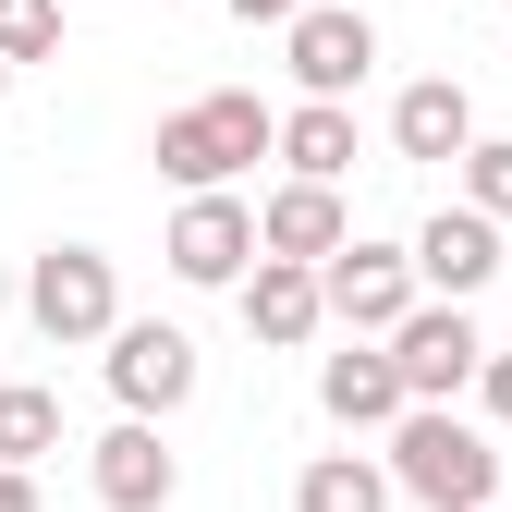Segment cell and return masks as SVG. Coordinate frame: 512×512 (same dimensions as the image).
<instances>
[{
	"mask_svg": "<svg viewBox=\"0 0 512 512\" xmlns=\"http://www.w3.org/2000/svg\"><path fill=\"white\" fill-rule=\"evenodd\" d=\"M391 488H415L427 512H476V500H500V452L452 403H403L391 415Z\"/></svg>",
	"mask_w": 512,
	"mask_h": 512,
	"instance_id": "6da1fadb",
	"label": "cell"
},
{
	"mask_svg": "<svg viewBox=\"0 0 512 512\" xmlns=\"http://www.w3.org/2000/svg\"><path fill=\"white\" fill-rule=\"evenodd\" d=\"M269 98L256 86H208V98H183L171 122H159V171L183 183V196H208V183H232L244 159H269Z\"/></svg>",
	"mask_w": 512,
	"mask_h": 512,
	"instance_id": "7a4b0ae2",
	"label": "cell"
},
{
	"mask_svg": "<svg viewBox=\"0 0 512 512\" xmlns=\"http://www.w3.org/2000/svg\"><path fill=\"white\" fill-rule=\"evenodd\" d=\"M25 317H37L49 342H110V317H122L110 256H98V244H49L37 269H25Z\"/></svg>",
	"mask_w": 512,
	"mask_h": 512,
	"instance_id": "3957f363",
	"label": "cell"
},
{
	"mask_svg": "<svg viewBox=\"0 0 512 512\" xmlns=\"http://www.w3.org/2000/svg\"><path fill=\"white\" fill-rule=\"evenodd\" d=\"M378 342H391V366H403V403H452L464 378H476V354H488V342H476V317H464L452 293H439V305H403Z\"/></svg>",
	"mask_w": 512,
	"mask_h": 512,
	"instance_id": "277c9868",
	"label": "cell"
},
{
	"mask_svg": "<svg viewBox=\"0 0 512 512\" xmlns=\"http://www.w3.org/2000/svg\"><path fill=\"white\" fill-rule=\"evenodd\" d=\"M110 391H122V415L196 403V342H183L171 317H110Z\"/></svg>",
	"mask_w": 512,
	"mask_h": 512,
	"instance_id": "5b68a950",
	"label": "cell"
},
{
	"mask_svg": "<svg viewBox=\"0 0 512 512\" xmlns=\"http://www.w3.org/2000/svg\"><path fill=\"white\" fill-rule=\"evenodd\" d=\"M317 305H330L342 330H366V342H378V330H391V317L415 305V256H391V244H354V232H342L330 256H317Z\"/></svg>",
	"mask_w": 512,
	"mask_h": 512,
	"instance_id": "8992f818",
	"label": "cell"
},
{
	"mask_svg": "<svg viewBox=\"0 0 512 512\" xmlns=\"http://www.w3.org/2000/svg\"><path fill=\"white\" fill-rule=\"evenodd\" d=\"M244 269H256V208L232 196V183L183 196V220H171V281H244Z\"/></svg>",
	"mask_w": 512,
	"mask_h": 512,
	"instance_id": "52a82bcc",
	"label": "cell"
},
{
	"mask_svg": "<svg viewBox=\"0 0 512 512\" xmlns=\"http://www.w3.org/2000/svg\"><path fill=\"white\" fill-rule=\"evenodd\" d=\"M86 476H98L110 512H171V488H183V464L159 452V415H122L98 452H86Z\"/></svg>",
	"mask_w": 512,
	"mask_h": 512,
	"instance_id": "ba28073f",
	"label": "cell"
},
{
	"mask_svg": "<svg viewBox=\"0 0 512 512\" xmlns=\"http://www.w3.org/2000/svg\"><path fill=\"white\" fill-rule=\"evenodd\" d=\"M488 269H500V220H488V208H439V220L415 232V281H427V293L464 305V293H488Z\"/></svg>",
	"mask_w": 512,
	"mask_h": 512,
	"instance_id": "9c48e42d",
	"label": "cell"
},
{
	"mask_svg": "<svg viewBox=\"0 0 512 512\" xmlns=\"http://www.w3.org/2000/svg\"><path fill=\"white\" fill-rule=\"evenodd\" d=\"M378 61V25L366 13H293V86L305 98H354Z\"/></svg>",
	"mask_w": 512,
	"mask_h": 512,
	"instance_id": "30bf717a",
	"label": "cell"
},
{
	"mask_svg": "<svg viewBox=\"0 0 512 512\" xmlns=\"http://www.w3.org/2000/svg\"><path fill=\"white\" fill-rule=\"evenodd\" d=\"M317 317H330V305H317V269H305V256H256V269H244V330L269 342V354L317 342Z\"/></svg>",
	"mask_w": 512,
	"mask_h": 512,
	"instance_id": "8fae6325",
	"label": "cell"
},
{
	"mask_svg": "<svg viewBox=\"0 0 512 512\" xmlns=\"http://www.w3.org/2000/svg\"><path fill=\"white\" fill-rule=\"evenodd\" d=\"M317 403H330L342 427H391V415H403V366H391V342H366V330H354V354L317 366Z\"/></svg>",
	"mask_w": 512,
	"mask_h": 512,
	"instance_id": "7c38bea8",
	"label": "cell"
},
{
	"mask_svg": "<svg viewBox=\"0 0 512 512\" xmlns=\"http://www.w3.org/2000/svg\"><path fill=\"white\" fill-rule=\"evenodd\" d=\"M391 147H403V159H464V147H476V98H464L452 74L403 86V98H391Z\"/></svg>",
	"mask_w": 512,
	"mask_h": 512,
	"instance_id": "4fadbf2b",
	"label": "cell"
},
{
	"mask_svg": "<svg viewBox=\"0 0 512 512\" xmlns=\"http://www.w3.org/2000/svg\"><path fill=\"white\" fill-rule=\"evenodd\" d=\"M330 244H342V183H281V196L256 208V256H305L317 269Z\"/></svg>",
	"mask_w": 512,
	"mask_h": 512,
	"instance_id": "5bb4252c",
	"label": "cell"
},
{
	"mask_svg": "<svg viewBox=\"0 0 512 512\" xmlns=\"http://www.w3.org/2000/svg\"><path fill=\"white\" fill-rule=\"evenodd\" d=\"M269 159H293V183H342L354 171V110L342 98H305L269 122Z\"/></svg>",
	"mask_w": 512,
	"mask_h": 512,
	"instance_id": "9a60e30c",
	"label": "cell"
},
{
	"mask_svg": "<svg viewBox=\"0 0 512 512\" xmlns=\"http://www.w3.org/2000/svg\"><path fill=\"white\" fill-rule=\"evenodd\" d=\"M293 512H391V476H378L366 452H317L293 476Z\"/></svg>",
	"mask_w": 512,
	"mask_h": 512,
	"instance_id": "2e32d148",
	"label": "cell"
},
{
	"mask_svg": "<svg viewBox=\"0 0 512 512\" xmlns=\"http://www.w3.org/2000/svg\"><path fill=\"white\" fill-rule=\"evenodd\" d=\"M61 452V403L49 391H0V464H37Z\"/></svg>",
	"mask_w": 512,
	"mask_h": 512,
	"instance_id": "e0dca14e",
	"label": "cell"
},
{
	"mask_svg": "<svg viewBox=\"0 0 512 512\" xmlns=\"http://www.w3.org/2000/svg\"><path fill=\"white\" fill-rule=\"evenodd\" d=\"M464 208L512 220V135H476V147H464Z\"/></svg>",
	"mask_w": 512,
	"mask_h": 512,
	"instance_id": "ac0fdd59",
	"label": "cell"
},
{
	"mask_svg": "<svg viewBox=\"0 0 512 512\" xmlns=\"http://www.w3.org/2000/svg\"><path fill=\"white\" fill-rule=\"evenodd\" d=\"M61 49V0H0V61H49Z\"/></svg>",
	"mask_w": 512,
	"mask_h": 512,
	"instance_id": "d6986e66",
	"label": "cell"
},
{
	"mask_svg": "<svg viewBox=\"0 0 512 512\" xmlns=\"http://www.w3.org/2000/svg\"><path fill=\"white\" fill-rule=\"evenodd\" d=\"M476 391H488V415L512 427V354H476Z\"/></svg>",
	"mask_w": 512,
	"mask_h": 512,
	"instance_id": "ffe728a7",
	"label": "cell"
},
{
	"mask_svg": "<svg viewBox=\"0 0 512 512\" xmlns=\"http://www.w3.org/2000/svg\"><path fill=\"white\" fill-rule=\"evenodd\" d=\"M0 512H37V476L25 464H0Z\"/></svg>",
	"mask_w": 512,
	"mask_h": 512,
	"instance_id": "44dd1931",
	"label": "cell"
},
{
	"mask_svg": "<svg viewBox=\"0 0 512 512\" xmlns=\"http://www.w3.org/2000/svg\"><path fill=\"white\" fill-rule=\"evenodd\" d=\"M232 13H244V25H293L305 0H232Z\"/></svg>",
	"mask_w": 512,
	"mask_h": 512,
	"instance_id": "7402d4cb",
	"label": "cell"
},
{
	"mask_svg": "<svg viewBox=\"0 0 512 512\" xmlns=\"http://www.w3.org/2000/svg\"><path fill=\"white\" fill-rule=\"evenodd\" d=\"M0 86H13V61H0Z\"/></svg>",
	"mask_w": 512,
	"mask_h": 512,
	"instance_id": "603a6c76",
	"label": "cell"
},
{
	"mask_svg": "<svg viewBox=\"0 0 512 512\" xmlns=\"http://www.w3.org/2000/svg\"><path fill=\"white\" fill-rule=\"evenodd\" d=\"M476 512H500V500H476Z\"/></svg>",
	"mask_w": 512,
	"mask_h": 512,
	"instance_id": "cb8c5ba5",
	"label": "cell"
}]
</instances>
